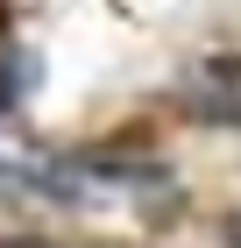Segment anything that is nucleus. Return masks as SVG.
<instances>
[{"label":"nucleus","mask_w":241,"mask_h":248,"mask_svg":"<svg viewBox=\"0 0 241 248\" xmlns=\"http://www.w3.org/2000/svg\"><path fill=\"white\" fill-rule=\"evenodd\" d=\"M192 114H199V121H220V128H241V78L192 85Z\"/></svg>","instance_id":"obj_1"}]
</instances>
